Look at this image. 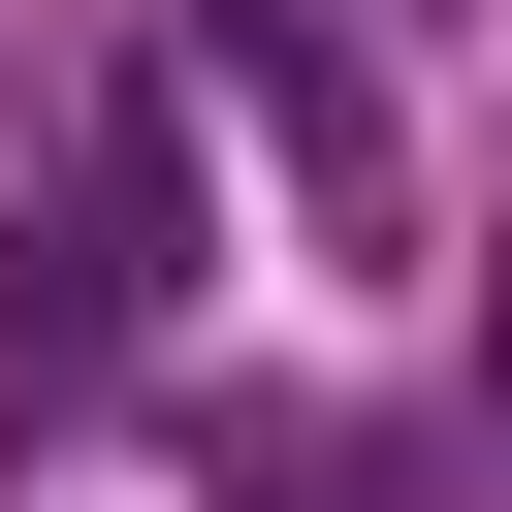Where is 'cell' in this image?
<instances>
[{
    "mask_svg": "<svg viewBox=\"0 0 512 512\" xmlns=\"http://www.w3.org/2000/svg\"><path fill=\"white\" fill-rule=\"evenodd\" d=\"M192 64H224V96H256V160H288V192H320V224H352V256H384V224H416V160H384V96H352V32H320V0H192Z\"/></svg>",
    "mask_w": 512,
    "mask_h": 512,
    "instance_id": "cell-1",
    "label": "cell"
}]
</instances>
